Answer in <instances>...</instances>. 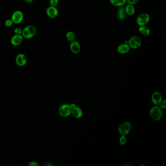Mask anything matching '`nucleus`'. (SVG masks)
<instances>
[{"label":"nucleus","instance_id":"nucleus-5","mask_svg":"<svg viewBox=\"0 0 166 166\" xmlns=\"http://www.w3.org/2000/svg\"><path fill=\"white\" fill-rule=\"evenodd\" d=\"M24 18V15L20 10H16L13 12L11 16V20L14 24H19L21 23Z\"/></svg>","mask_w":166,"mask_h":166},{"label":"nucleus","instance_id":"nucleus-24","mask_svg":"<svg viewBox=\"0 0 166 166\" xmlns=\"http://www.w3.org/2000/svg\"><path fill=\"white\" fill-rule=\"evenodd\" d=\"M58 4L59 0H50V6L56 7Z\"/></svg>","mask_w":166,"mask_h":166},{"label":"nucleus","instance_id":"nucleus-12","mask_svg":"<svg viewBox=\"0 0 166 166\" xmlns=\"http://www.w3.org/2000/svg\"><path fill=\"white\" fill-rule=\"evenodd\" d=\"M130 46L128 45L123 43L118 46L117 48V51L119 54H125L128 53L130 51Z\"/></svg>","mask_w":166,"mask_h":166},{"label":"nucleus","instance_id":"nucleus-8","mask_svg":"<svg viewBox=\"0 0 166 166\" xmlns=\"http://www.w3.org/2000/svg\"><path fill=\"white\" fill-rule=\"evenodd\" d=\"M16 62L19 66H24L27 63V58L24 54L20 53L16 56Z\"/></svg>","mask_w":166,"mask_h":166},{"label":"nucleus","instance_id":"nucleus-27","mask_svg":"<svg viewBox=\"0 0 166 166\" xmlns=\"http://www.w3.org/2000/svg\"><path fill=\"white\" fill-rule=\"evenodd\" d=\"M29 166H39V164H38L37 162L32 161V162H30V163L29 164Z\"/></svg>","mask_w":166,"mask_h":166},{"label":"nucleus","instance_id":"nucleus-28","mask_svg":"<svg viewBox=\"0 0 166 166\" xmlns=\"http://www.w3.org/2000/svg\"><path fill=\"white\" fill-rule=\"evenodd\" d=\"M70 106L71 109L72 110L74 109H75V108L77 107V105H76V104H75V103H72V104L70 105Z\"/></svg>","mask_w":166,"mask_h":166},{"label":"nucleus","instance_id":"nucleus-16","mask_svg":"<svg viewBox=\"0 0 166 166\" xmlns=\"http://www.w3.org/2000/svg\"><path fill=\"white\" fill-rule=\"evenodd\" d=\"M125 9L127 15H129V16H132L134 15V14L135 13V10L134 5L128 4V5L126 6Z\"/></svg>","mask_w":166,"mask_h":166},{"label":"nucleus","instance_id":"nucleus-3","mask_svg":"<svg viewBox=\"0 0 166 166\" xmlns=\"http://www.w3.org/2000/svg\"><path fill=\"white\" fill-rule=\"evenodd\" d=\"M128 45L131 48L137 49L140 46L141 44V40L139 37L137 36H134L131 37L130 39H129Z\"/></svg>","mask_w":166,"mask_h":166},{"label":"nucleus","instance_id":"nucleus-26","mask_svg":"<svg viewBox=\"0 0 166 166\" xmlns=\"http://www.w3.org/2000/svg\"><path fill=\"white\" fill-rule=\"evenodd\" d=\"M138 1V0H126V2H127L129 4H132V5L136 4Z\"/></svg>","mask_w":166,"mask_h":166},{"label":"nucleus","instance_id":"nucleus-29","mask_svg":"<svg viewBox=\"0 0 166 166\" xmlns=\"http://www.w3.org/2000/svg\"><path fill=\"white\" fill-rule=\"evenodd\" d=\"M23 1L27 3H31L34 0H23Z\"/></svg>","mask_w":166,"mask_h":166},{"label":"nucleus","instance_id":"nucleus-11","mask_svg":"<svg viewBox=\"0 0 166 166\" xmlns=\"http://www.w3.org/2000/svg\"><path fill=\"white\" fill-rule=\"evenodd\" d=\"M23 40V37L22 35H16L15 34L11 39V43L14 46H18L22 43Z\"/></svg>","mask_w":166,"mask_h":166},{"label":"nucleus","instance_id":"nucleus-6","mask_svg":"<svg viewBox=\"0 0 166 166\" xmlns=\"http://www.w3.org/2000/svg\"><path fill=\"white\" fill-rule=\"evenodd\" d=\"M59 113L60 116L63 117H67L69 116L72 113V109L70 105L68 104H63L59 107Z\"/></svg>","mask_w":166,"mask_h":166},{"label":"nucleus","instance_id":"nucleus-19","mask_svg":"<svg viewBox=\"0 0 166 166\" xmlns=\"http://www.w3.org/2000/svg\"><path fill=\"white\" fill-rule=\"evenodd\" d=\"M22 35V36L23 37V38H25L26 39H30L32 38V37L30 35L29 30H27L26 27H25L23 29Z\"/></svg>","mask_w":166,"mask_h":166},{"label":"nucleus","instance_id":"nucleus-2","mask_svg":"<svg viewBox=\"0 0 166 166\" xmlns=\"http://www.w3.org/2000/svg\"><path fill=\"white\" fill-rule=\"evenodd\" d=\"M150 16L148 14L142 13L138 16L137 18V24L139 26H146L150 22Z\"/></svg>","mask_w":166,"mask_h":166},{"label":"nucleus","instance_id":"nucleus-4","mask_svg":"<svg viewBox=\"0 0 166 166\" xmlns=\"http://www.w3.org/2000/svg\"><path fill=\"white\" fill-rule=\"evenodd\" d=\"M131 123L125 122L120 124L118 127V132L121 135H126L130 132L131 130Z\"/></svg>","mask_w":166,"mask_h":166},{"label":"nucleus","instance_id":"nucleus-13","mask_svg":"<svg viewBox=\"0 0 166 166\" xmlns=\"http://www.w3.org/2000/svg\"><path fill=\"white\" fill-rule=\"evenodd\" d=\"M72 113L75 118H80L83 116V112L81 108L77 107L72 110Z\"/></svg>","mask_w":166,"mask_h":166},{"label":"nucleus","instance_id":"nucleus-1","mask_svg":"<svg viewBox=\"0 0 166 166\" xmlns=\"http://www.w3.org/2000/svg\"><path fill=\"white\" fill-rule=\"evenodd\" d=\"M150 116L154 121L159 120L162 116V109L157 105L152 107L150 110Z\"/></svg>","mask_w":166,"mask_h":166},{"label":"nucleus","instance_id":"nucleus-22","mask_svg":"<svg viewBox=\"0 0 166 166\" xmlns=\"http://www.w3.org/2000/svg\"><path fill=\"white\" fill-rule=\"evenodd\" d=\"M13 23L12 22L11 19H7L4 22V25L6 27H10L13 25Z\"/></svg>","mask_w":166,"mask_h":166},{"label":"nucleus","instance_id":"nucleus-20","mask_svg":"<svg viewBox=\"0 0 166 166\" xmlns=\"http://www.w3.org/2000/svg\"><path fill=\"white\" fill-rule=\"evenodd\" d=\"M126 3V0H116V7H122Z\"/></svg>","mask_w":166,"mask_h":166},{"label":"nucleus","instance_id":"nucleus-25","mask_svg":"<svg viewBox=\"0 0 166 166\" xmlns=\"http://www.w3.org/2000/svg\"><path fill=\"white\" fill-rule=\"evenodd\" d=\"M160 105V108L161 109H165L166 108V100H162Z\"/></svg>","mask_w":166,"mask_h":166},{"label":"nucleus","instance_id":"nucleus-23","mask_svg":"<svg viewBox=\"0 0 166 166\" xmlns=\"http://www.w3.org/2000/svg\"><path fill=\"white\" fill-rule=\"evenodd\" d=\"M22 31H23V29L19 27H17V28L14 29V32L15 34H16V35H22Z\"/></svg>","mask_w":166,"mask_h":166},{"label":"nucleus","instance_id":"nucleus-17","mask_svg":"<svg viewBox=\"0 0 166 166\" xmlns=\"http://www.w3.org/2000/svg\"><path fill=\"white\" fill-rule=\"evenodd\" d=\"M27 28V30H29L30 35L32 37V38L35 35L36 33V29L34 26L32 25H29V26H26Z\"/></svg>","mask_w":166,"mask_h":166},{"label":"nucleus","instance_id":"nucleus-10","mask_svg":"<svg viewBox=\"0 0 166 166\" xmlns=\"http://www.w3.org/2000/svg\"><path fill=\"white\" fill-rule=\"evenodd\" d=\"M162 96L161 94L158 92H154L151 96V100L153 103L155 105H159L162 101Z\"/></svg>","mask_w":166,"mask_h":166},{"label":"nucleus","instance_id":"nucleus-30","mask_svg":"<svg viewBox=\"0 0 166 166\" xmlns=\"http://www.w3.org/2000/svg\"><path fill=\"white\" fill-rule=\"evenodd\" d=\"M44 166H52V164L51 163H46L44 164Z\"/></svg>","mask_w":166,"mask_h":166},{"label":"nucleus","instance_id":"nucleus-7","mask_svg":"<svg viewBox=\"0 0 166 166\" xmlns=\"http://www.w3.org/2000/svg\"><path fill=\"white\" fill-rule=\"evenodd\" d=\"M46 14L48 17L51 19L57 18L59 15L58 10L56 7L50 6L46 10Z\"/></svg>","mask_w":166,"mask_h":166},{"label":"nucleus","instance_id":"nucleus-9","mask_svg":"<svg viewBox=\"0 0 166 166\" xmlns=\"http://www.w3.org/2000/svg\"><path fill=\"white\" fill-rule=\"evenodd\" d=\"M70 48L72 52H73L74 54H78L80 53L81 50V46L80 43L78 41L75 40L71 42Z\"/></svg>","mask_w":166,"mask_h":166},{"label":"nucleus","instance_id":"nucleus-18","mask_svg":"<svg viewBox=\"0 0 166 166\" xmlns=\"http://www.w3.org/2000/svg\"><path fill=\"white\" fill-rule=\"evenodd\" d=\"M66 38L68 41L72 42L75 39V35L74 33L72 31H68L66 34Z\"/></svg>","mask_w":166,"mask_h":166},{"label":"nucleus","instance_id":"nucleus-21","mask_svg":"<svg viewBox=\"0 0 166 166\" xmlns=\"http://www.w3.org/2000/svg\"><path fill=\"white\" fill-rule=\"evenodd\" d=\"M127 142V139L125 137V135H121L119 139V142L121 145H124Z\"/></svg>","mask_w":166,"mask_h":166},{"label":"nucleus","instance_id":"nucleus-15","mask_svg":"<svg viewBox=\"0 0 166 166\" xmlns=\"http://www.w3.org/2000/svg\"><path fill=\"white\" fill-rule=\"evenodd\" d=\"M139 32L145 36L149 35L151 33V30L148 27L145 26H141L139 28Z\"/></svg>","mask_w":166,"mask_h":166},{"label":"nucleus","instance_id":"nucleus-14","mask_svg":"<svg viewBox=\"0 0 166 166\" xmlns=\"http://www.w3.org/2000/svg\"><path fill=\"white\" fill-rule=\"evenodd\" d=\"M127 16L125 9L123 7H120L118 10V17L119 20H124Z\"/></svg>","mask_w":166,"mask_h":166}]
</instances>
